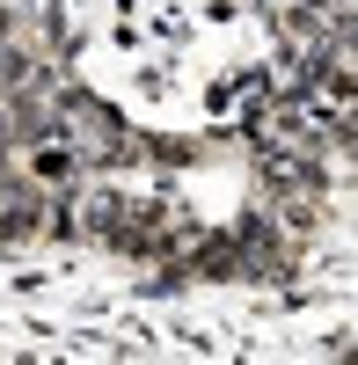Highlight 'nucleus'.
<instances>
[{"label":"nucleus","instance_id":"3","mask_svg":"<svg viewBox=\"0 0 358 365\" xmlns=\"http://www.w3.org/2000/svg\"><path fill=\"white\" fill-rule=\"evenodd\" d=\"M0 146H15V103L0 96Z\"/></svg>","mask_w":358,"mask_h":365},{"label":"nucleus","instance_id":"2","mask_svg":"<svg viewBox=\"0 0 358 365\" xmlns=\"http://www.w3.org/2000/svg\"><path fill=\"white\" fill-rule=\"evenodd\" d=\"M29 175L44 190H66V182H88V154L73 139H44V146H29Z\"/></svg>","mask_w":358,"mask_h":365},{"label":"nucleus","instance_id":"1","mask_svg":"<svg viewBox=\"0 0 358 365\" xmlns=\"http://www.w3.org/2000/svg\"><path fill=\"white\" fill-rule=\"evenodd\" d=\"M51 227V190L37 175H22L8 197H0V249H22V241H44Z\"/></svg>","mask_w":358,"mask_h":365}]
</instances>
